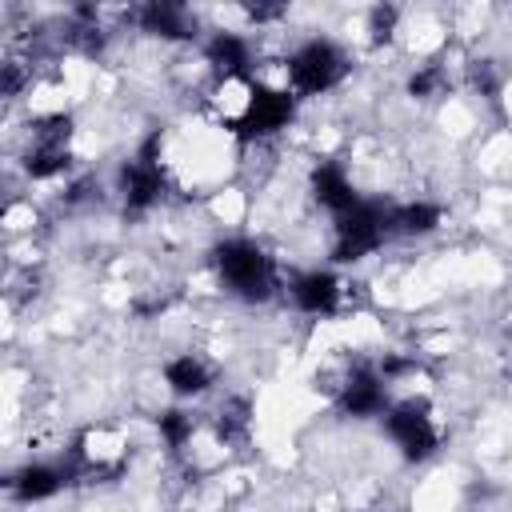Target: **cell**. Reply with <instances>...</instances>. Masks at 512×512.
<instances>
[{
  "label": "cell",
  "instance_id": "obj_10",
  "mask_svg": "<svg viewBox=\"0 0 512 512\" xmlns=\"http://www.w3.org/2000/svg\"><path fill=\"white\" fill-rule=\"evenodd\" d=\"M72 484V472H68V464L60 460V464H48V460H32V464H24V468H16L12 476H8V492H12V500H20V504H40V500H52L60 488H68Z\"/></svg>",
  "mask_w": 512,
  "mask_h": 512
},
{
  "label": "cell",
  "instance_id": "obj_14",
  "mask_svg": "<svg viewBox=\"0 0 512 512\" xmlns=\"http://www.w3.org/2000/svg\"><path fill=\"white\" fill-rule=\"evenodd\" d=\"M136 28L160 40H196V16L184 4H168V0H148L132 12Z\"/></svg>",
  "mask_w": 512,
  "mask_h": 512
},
{
  "label": "cell",
  "instance_id": "obj_7",
  "mask_svg": "<svg viewBox=\"0 0 512 512\" xmlns=\"http://www.w3.org/2000/svg\"><path fill=\"white\" fill-rule=\"evenodd\" d=\"M384 432H388V440L396 444V452L408 464H420V460L436 456V448H440V428H436V416H432V408L424 400H396V404H388Z\"/></svg>",
  "mask_w": 512,
  "mask_h": 512
},
{
  "label": "cell",
  "instance_id": "obj_2",
  "mask_svg": "<svg viewBox=\"0 0 512 512\" xmlns=\"http://www.w3.org/2000/svg\"><path fill=\"white\" fill-rule=\"evenodd\" d=\"M348 52L328 40V36H308L300 40L288 60H284V88L296 96V100H308V96H324L332 92L336 84H344L348 76Z\"/></svg>",
  "mask_w": 512,
  "mask_h": 512
},
{
  "label": "cell",
  "instance_id": "obj_20",
  "mask_svg": "<svg viewBox=\"0 0 512 512\" xmlns=\"http://www.w3.org/2000/svg\"><path fill=\"white\" fill-rule=\"evenodd\" d=\"M468 84H472L480 96H492V92L500 88V76H496L492 60H472V64H468Z\"/></svg>",
  "mask_w": 512,
  "mask_h": 512
},
{
  "label": "cell",
  "instance_id": "obj_6",
  "mask_svg": "<svg viewBox=\"0 0 512 512\" xmlns=\"http://www.w3.org/2000/svg\"><path fill=\"white\" fill-rule=\"evenodd\" d=\"M72 116L68 112H52L40 116L28 132V148H24V172L32 180H56L72 168Z\"/></svg>",
  "mask_w": 512,
  "mask_h": 512
},
{
  "label": "cell",
  "instance_id": "obj_11",
  "mask_svg": "<svg viewBox=\"0 0 512 512\" xmlns=\"http://www.w3.org/2000/svg\"><path fill=\"white\" fill-rule=\"evenodd\" d=\"M308 192H312V200H316L320 208H328L332 216H340V212H348L352 204L364 200V196L356 192L348 168L336 164V160H320V164L308 172Z\"/></svg>",
  "mask_w": 512,
  "mask_h": 512
},
{
  "label": "cell",
  "instance_id": "obj_9",
  "mask_svg": "<svg viewBox=\"0 0 512 512\" xmlns=\"http://www.w3.org/2000/svg\"><path fill=\"white\" fill-rule=\"evenodd\" d=\"M288 296H292V308L304 316H336L344 300V284L328 268H308L288 280Z\"/></svg>",
  "mask_w": 512,
  "mask_h": 512
},
{
  "label": "cell",
  "instance_id": "obj_12",
  "mask_svg": "<svg viewBox=\"0 0 512 512\" xmlns=\"http://www.w3.org/2000/svg\"><path fill=\"white\" fill-rule=\"evenodd\" d=\"M204 64L220 80H248L252 76V40L240 32H212L204 40Z\"/></svg>",
  "mask_w": 512,
  "mask_h": 512
},
{
  "label": "cell",
  "instance_id": "obj_1",
  "mask_svg": "<svg viewBox=\"0 0 512 512\" xmlns=\"http://www.w3.org/2000/svg\"><path fill=\"white\" fill-rule=\"evenodd\" d=\"M212 268L216 280L224 284L228 296L244 300V304H264L280 292V268L268 256L264 244L248 240V236H228L212 248Z\"/></svg>",
  "mask_w": 512,
  "mask_h": 512
},
{
  "label": "cell",
  "instance_id": "obj_8",
  "mask_svg": "<svg viewBox=\"0 0 512 512\" xmlns=\"http://www.w3.org/2000/svg\"><path fill=\"white\" fill-rule=\"evenodd\" d=\"M336 404L344 416L352 420H372V416H384L388 412V380L380 376L376 364H352L340 384H336Z\"/></svg>",
  "mask_w": 512,
  "mask_h": 512
},
{
  "label": "cell",
  "instance_id": "obj_15",
  "mask_svg": "<svg viewBox=\"0 0 512 512\" xmlns=\"http://www.w3.org/2000/svg\"><path fill=\"white\" fill-rule=\"evenodd\" d=\"M252 416H256L252 396H244V392L224 396V400L216 404V412H212V428H216L220 444H228V448H244V444L252 440V424H256Z\"/></svg>",
  "mask_w": 512,
  "mask_h": 512
},
{
  "label": "cell",
  "instance_id": "obj_4",
  "mask_svg": "<svg viewBox=\"0 0 512 512\" xmlns=\"http://www.w3.org/2000/svg\"><path fill=\"white\" fill-rule=\"evenodd\" d=\"M116 192H120V204L128 216H144L152 212L164 192H168V172L160 164V136H148L124 164H120V176H116Z\"/></svg>",
  "mask_w": 512,
  "mask_h": 512
},
{
  "label": "cell",
  "instance_id": "obj_13",
  "mask_svg": "<svg viewBox=\"0 0 512 512\" xmlns=\"http://www.w3.org/2000/svg\"><path fill=\"white\" fill-rule=\"evenodd\" d=\"M160 372H164V384L176 400H196V396L212 392V384H216V368L200 352H176L164 360Z\"/></svg>",
  "mask_w": 512,
  "mask_h": 512
},
{
  "label": "cell",
  "instance_id": "obj_19",
  "mask_svg": "<svg viewBox=\"0 0 512 512\" xmlns=\"http://www.w3.org/2000/svg\"><path fill=\"white\" fill-rule=\"evenodd\" d=\"M396 20H400V8H392V4H376V8L368 12V32H372V40H376V44L392 40Z\"/></svg>",
  "mask_w": 512,
  "mask_h": 512
},
{
  "label": "cell",
  "instance_id": "obj_3",
  "mask_svg": "<svg viewBox=\"0 0 512 512\" xmlns=\"http://www.w3.org/2000/svg\"><path fill=\"white\" fill-rule=\"evenodd\" d=\"M388 236H392L388 204L360 200L348 212L332 216V260L336 264H356V260L372 256L376 248H384Z\"/></svg>",
  "mask_w": 512,
  "mask_h": 512
},
{
  "label": "cell",
  "instance_id": "obj_17",
  "mask_svg": "<svg viewBox=\"0 0 512 512\" xmlns=\"http://www.w3.org/2000/svg\"><path fill=\"white\" fill-rule=\"evenodd\" d=\"M156 432H160V440H164L168 452H184L192 444V436H196V412H188V408H164L156 416Z\"/></svg>",
  "mask_w": 512,
  "mask_h": 512
},
{
  "label": "cell",
  "instance_id": "obj_18",
  "mask_svg": "<svg viewBox=\"0 0 512 512\" xmlns=\"http://www.w3.org/2000/svg\"><path fill=\"white\" fill-rule=\"evenodd\" d=\"M444 88H448L444 64H420V68L408 76V96H416V100H432V96H440Z\"/></svg>",
  "mask_w": 512,
  "mask_h": 512
},
{
  "label": "cell",
  "instance_id": "obj_16",
  "mask_svg": "<svg viewBox=\"0 0 512 512\" xmlns=\"http://www.w3.org/2000/svg\"><path fill=\"white\" fill-rule=\"evenodd\" d=\"M444 220V208L432 200H404V204H388V224L392 236H428L436 232Z\"/></svg>",
  "mask_w": 512,
  "mask_h": 512
},
{
  "label": "cell",
  "instance_id": "obj_5",
  "mask_svg": "<svg viewBox=\"0 0 512 512\" xmlns=\"http://www.w3.org/2000/svg\"><path fill=\"white\" fill-rule=\"evenodd\" d=\"M296 120V96L280 84H248V100H244V108L236 112V120L228 124L232 128V136L236 140H268V136H276V132H284L288 124Z\"/></svg>",
  "mask_w": 512,
  "mask_h": 512
}]
</instances>
